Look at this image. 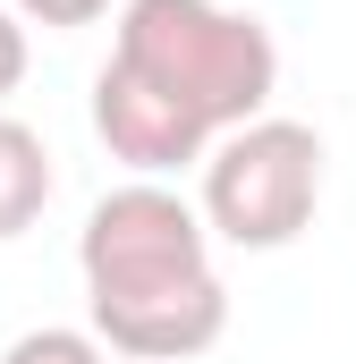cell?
<instances>
[{
    "instance_id": "obj_1",
    "label": "cell",
    "mask_w": 356,
    "mask_h": 364,
    "mask_svg": "<svg viewBox=\"0 0 356 364\" xmlns=\"http://www.w3.org/2000/svg\"><path fill=\"white\" fill-rule=\"evenodd\" d=\"M212 220L170 178L110 186L77 229V272H85V331L110 356L136 364H187L221 348L229 331V288L212 272Z\"/></svg>"
},
{
    "instance_id": "obj_2",
    "label": "cell",
    "mask_w": 356,
    "mask_h": 364,
    "mask_svg": "<svg viewBox=\"0 0 356 364\" xmlns=\"http://www.w3.org/2000/svg\"><path fill=\"white\" fill-rule=\"evenodd\" d=\"M110 60L153 93H170L178 110H195L212 136L263 119L280 93V43L246 9L221 0H119L110 26Z\"/></svg>"
},
{
    "instance_id": "obj_3",
    "label": "cell",
    "mask_w": 356,
    "mask_h": 364,
    "mask_svg": "<svg viewBox=\"0 0 356 364\" xmlns=\"http://www.w3.org/2000/svg\"><path fill=\"white\" fill-rule=\"evenodd\" d=\"M204 220L221 246L238 255H280L314 229V203H323V136L305 119H246L229 127L212 153H204Z\"/></svg>"
},
{
    "instance_id": "obj_4",
    "label": "cell",
    "mask_w": 356,
    "mask_h": 364,
    "mask_svg": "<svg viewBox=\"0 0 356 364\" xmlns=\"http://www.w3.org/2000/svg\"><path fill=\"white\" fill-rule=\"evenodd\" d=\"M93 136H102V144H110V161H127L136 178L204 170V153L221 144L195 110H178L170 93H153L145 77H127L119 60H102V77H93Z\"/></svg>"
},
{
    "instance_id": "obj_5",
    "label": "cell",
    "mask_w": 356,
    "mask_h": 364,
    "mask_svg": "<svg viewBox=\"0 0 356 364\" xmlns=\"http://www.w3.org/2000/svg\"><path fill=\"white\" fill-rule=\"evenodd\" d=\"M51 144H43V127H26V119H9L0 110V246L9 237H26L34 220H43V203H51Z\"/></svg>"
},
{
    "instance_id": "obj_6",
    "label": "cell",
    "mask_w": 356,
    "mask_h": 364,
    "mask_svg": "<svg viewBox=\"0 0 356 364\" xmlns=\"http://www.w3.org/2000/svg\"><path fill=\"white\" fill-rule=\"evenodd\" d=\"M0 364H110V348L93 331H77V322H34V331H17L0 348Z\"/></svg>"
},
{
    "instance_id": "obj_7",
    "label": "cell",
    "mask_w": 356,
    "mask_h": 364,
    "mask_svg": "<svg viewBox=\"0 0 356 364\" xmlns=\"http://www.w3.org/2000/svg\"><path fill=\"white\" fill-rule=\"evenodd\" d=\"M26 26H51V34H68V26H93V17H110V0H9Z\"/></svg>"
},
{
    "instance_id": "obj_8",
    "label": "cell",
    "mask_w": 356,
    "mask_h": 364,
    "mask_svg": "<svg viewBox=\"0 0 356 364\" xmlns=\"http://www.w3.org/2000/svg\"><path fill=\"white\" fill-rule=\"evenodd\" d=\"M26 60H34V43H26V17L0 0V102L26 85Z\"/></svg>"
}]
</instances>
